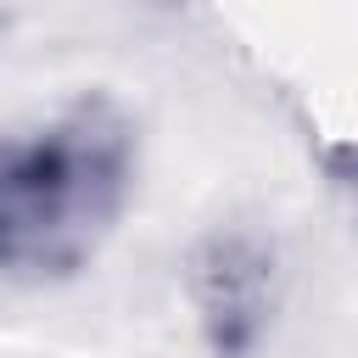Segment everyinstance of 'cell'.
<instances>
[{"label": "cell", "instance_id": "obj_1", "mask_svg": "<svg viewBox=\"0 0 358 358\" xmlns=\"http://www.w3.org/2000/svg\"><path fill=\"white\" fill-rule=\"evenodd\" d=\"M140 173L134 117L106 95L0 134V280L62 285L95 263Z\"/></svg>", "mask_w": 358, "mask_h": 358}, {"label": "cell", "instance_id": "obj_2", "mask_svg": "<svg viewBox=\"0 0 358 358\" xmlns=\"http://www.w3.org/2000/svg\"><path fill=\"white\" fill-rule=\"evenodd\" d=\"M190 302L218 358L257 347L274 313V257L252 235H207L190 257Z\"/></svg>", "mask_w": 358, "mask_h": 358}]
</instances>
